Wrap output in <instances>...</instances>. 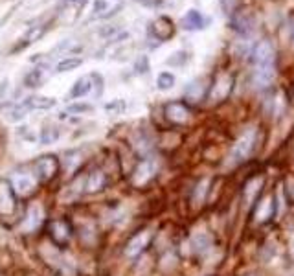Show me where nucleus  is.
Wrapping results in <instances>:
<instances>
[{"label":"nucleus","mask_w":294,"mask_h":276,"mask_svg":"<svg viewBox=\"0 0 294 276\" xmlns=\"http://www.w3.org/2000/svg\"><path fill=\"white\" fill-rule=\"evenodd\" d=\"M72 236V228L66 221H52L50 223V237L54 239V243L57 245H66L68 239Z\"/></svg>","instance_id":"10"},{"label":"nucleus","mask_w":294,"mask_h":276,"mask_svg":"<svg viewBox=\"0 0 294 276\" xmlns=\"http://www.w3.org/2000/svg\"><path fill=\"white\" fill-rule=\"evenodd\" d=\"M274 67H258L254 72V83L258 89H265L274 81Z\"/></svg>","instance_id":"16"},{"label":"nucleus","mask_w":294,"mask_h":276,"mask_svg":"<svg viewBox=\"0 0 294 276\" xmlns=\"http://www.w3.org/2000/svg\"><path fill=\"white\" fill-rule=\"evenodd\" d=\"M288 190H290V193H292V197H294V179L288 180Z\"/></svg>","instance_id":"34"},{"label":"nucleus","mask_w":294,"mask_h":276,"mask_svg":"<svg viewBox=\"0 0 294 276\" xmlns=\"http://www.w3.org/2000/svg\"><path fill=\"white\" fill-rule=\"evenodd\" d=\"M105 8H107L105 0H96V4H94V12H103Z\"/></svg>","instance_id":"31"},{"label":"nucleus","mask_w":294,"mask_h":276,"mask_svg":"<svg viewBox=\"0 0 294 276\" xmlns=\"http://www.w3.org/2000/svg\"><path fill=\"white\" fill-rule=\"evenodd\" d=\"M151 35L158 41H170L175 35V24L168 17L154 19L153 24H151Z\"/></svg>","instance_id":"5"},{"label":"nucleus","mask_w":294,"mask_h":276,"mask_svg":"<svg viewBox=\"0 0 294 276\" xmlns=\"http://www.w3.org/2000/svg\"><path fill=\"white\" fill-rule=\"evenodd\" d=\"M239 4H241V0H222V10H224L228 15H232L234 12H238Z\"/></svg>","instance_id":"29"},{"label":"nucleus","mask_w":294,"mask_h":276,"mask_svg":"<svg viewBox=\"0 0 294 276\" xmlns=\"http://www.w3.org/2000/svg\"><path fill=\"white\" fill-rule=\"evenodd\" d=\"M136 68H140V70H138V72H146L147 70V63H146V59H144V57H142L140 59V63H136Z\"/></svg>","instance_id":"32"},{"label":"nucleus","mask_w":294,"mask_h":276,"mask_svg":"<svg viewBox=\"0 0 294 276\" xmlns=\"http://www.w3.org/2000/svg\"><path fill=\"white\" fill-rule=\"evenodd\" d=\"M256 140H258V131L256 127H248L243 131V135L239 136L238 142L234 144L232 153H230V160L234 164H241L244 160H248L250 155L254 153Z\"/></svg>","instance_id":"1"},{"label":"nucleus","mask_w":294,"mask_h":276,"mask_svg":"<svg viewBox=\"0 0 294 276\" xmlns=\"http://www.w3.org/2000/svg\"><path fill=\"white\" fill-rule=\"evenodd\" d=\"M186 61H188V52L178 50V52H175V54H171L166 63H168L170 67H180V65H186Z\"/></svg>","instance_id":"26"},{"label":"nucleus","mask_w":294,"mask_h":276,"mask_svg":"<svg viewBox=\"0 0 294 276\" xmlns=\"http://www.w3.org/2000/svg\"><path fill=\"white\" fill-rule=\"evenodd\" d=\"M59 138V131L54 129V127H48V129L42 131V144H52Z\"/></svg>","instance_id":"28"},{"label":"nucleus","mask_w":294,"mask_h":276,"mask_svg":"<svg viewBox=\"0 0 294 276\" xmlns=\"http://www.w3.org/2000/svg\"><path fill=\"white\" fill-rule=\"evenodd\" d=\"M234 89V79L232 76H228V74H220L219 78L215 79L214 85L210 87L208 90V98L212 102H222V100H226L230 96V92Z\"/></svg>","instance_id":"4"},{"label":"nucleus","mask_w":294,"mask_h":276,"mask_svg":"<svg viewBox=\"0 0 294 276\" xmlns=\"http://www.w3.org/2000/svg\"><path fill=\"white\" fill-rule=\"evenodd\" d=\"M164 113H166V118L173 122V124H186L188 120H190V109L180 102H170L166 103L164 107Z\"/></svg>","instance_id":"7"},{"label":"nucleus","mask_w":294,"mask_h":276,"mask_svg":"<svg viewBox=\"0 0 294 276\" xmlns=\"http://www.w3.org/2000/svg\"><path fill=\"white\" fill-rule=\"evenodd\" d=\"M208 90L210 89H206V85H204L202 79H195V81H192V83L186 87L184 98H186V100H190V102L198 103L204 96H206V92H208Z\"/></svg>","instance_id":"14"},{"label":"nucleus","mask_w":294,"mask_h":276,"mask_svg":"<svg viewBox=\"0 0 294 276\" xmlns=\"http://www.w3.org/2000/svg\"><path fill=\"white\" fill-rule=\"evenodd\" d=\"M234 30H238L239 34H250L252 32V19L246 17V15H238V17L232 21Z\"/></svg>","instance_id":"20"},{"label":"nucleus","mask_w":294,"mask_h":276,"mask_svg":"<svg viewBox=\"0 0 294 276\" xmlns=\"http://www.w3.org/2000/svg\"><path fill=\"white\" fill-rule=\"evenodd\" d=\"M208 186H210V180L208 179L200 180V182L197 184L195 192H193V204H195V206H198V204L204 201V197H206V192H208Z\"/></svg>","instance_id":"22"},{"label":"nucleus","mask_w":294,"mask_h":276,"mask_svg":"<svg viewBox=\"0 0 294 276\" xmlns=\"http://www.w3.org/2000/svg\"><path fill=\"white\" fill-rule=\"evenodd\" d=\"M192 247L193 250L197 254L204 252V250H208L210 247V236L208 234H204V232H198V234H195L192 239Z\"/></svg>","instance_id":"21"},{"label":"nucleus","mask_w":294,"mask_h":276,"mask_svg":"<svg viewBox=\"0 0 294 276\" xmlns=\"http://www.w3.org/2000/svg\"><path fill=\"white\" fill-rule=\"evenodd\" d=\"M151 237H153L151 230L138 232V234H136V236L132 237L129 243H127V247H125V254H127L129 258H134V256H138L140 252H144V250H146V247L149 245V241H151Z\"/></svg>","instance_id":"8"},{"label":"nucleus","mask_w":294,"mask_h":276,"mask_svg":"<svg viewBox=\"0 0 294 276\" xmlns=\"http://www.w3.org/2000/svg\"><path fill=\"white\" fill-rule=\"evenodd\" d=\"M107 184V177L103 173L102 169H96V171H92L88 177H86V182H85V192L88 193H96L100 190H103Z\"/></svg>","instance_id":"15"},{"label":"nucleus","mask_w":294,"mask_h":276,"mask_svg":"<svg viewBox=\"0 0 294 276\" xmlns=\"http://www.w3.org/2000/svg\"><path fill=\"white\" fill-rule=\"evenodd\" d=\"M42 221H44V210H42V206L40 204H32L28 208L26 217H24L22 228L26 232H34L42 225Z\"/></svg>","instance_id":"11"},{"label":"nucleus","mask_w":294,"mask_h":276,"mask_svg":"<svg viewBox=\"0 0 294 276\" xmlns=\"http://www.w3.org/2000/svg\"><path fill=\"white\" fill-rule=\"evenodd\" d=\"M68 111H70V113H88V111H92V105H86V103H76V105H70Z\"/></svg>","instance_id":"30"},{"label":"nucleus","mask_w":294,"mask_h":276,"mask_svg":"<svg viewBox=\"0 0 294 276\" xmlns=\"http://www.w3.org/2000/svg\"><path fill=\"white\" fill-rule=\"evenodd\" d=\"M154 175V162L151 158H147V160H142L134 169V177H132V182H134L136 186H146L149 180L153 179Z\"/></svg>","instance_id":"9"},{"label":"nucleus","mask_w":294,"mask_h":276,"mask_svg":"<svg viewBox=\"0 0 294 276\" xmlns=\"http://www.w3.org/2000/svg\"><path fill=\"white\" fill-rule=\"evenodd\" d=\"M64 2H68V4H76V6H83L86 0H64Z\"/></svg>","instance_id":"33"},{"label":"nucleus","mask_w":294,"mask_h":276,"mask_svg":"<svg viewBox=\"0 0 294 276\" xmlns=\"http://www.w3.org/2000/svg\"><path fill=\"white\" fill-rule=\"evenodd\" d=\"M92 78L94 76H83V78H80L76 83H74L72 90H70V98H83L85 94H88L92 89Z\"/></svg>","instance_id":"18"},{"label":"nucleus","mask_w":294,"mask_h":276,"mask_svg":"<svg viewBox=\"0 0 294 276\" xmlns=\"http://www.w3.org/2000/svg\"><path fill=\"white\" fill-rule=\"evenodd\" d=\"M173 85H175V76L171 72H160L158 78H156V87L158 90H170L173 89Z\"/></svg>","instance_id":"23"},{"label":"nucleus","mask_w":294,"mask_h":276,"mask_svg":"<svg viewBox=\"0 0 294 276\" xmlns=\"http://www.w3.org/2000/svg\"><path fill=\"white\" fill-rule=\"evenodd\" d=\"M56 105V100L54 98H44V96H34L28 98L24 102V107L26 109H39V111H46V109H52Z\"/></svg>","instance_id":"19"},{"label":"nucleus","mask_w":294,"mask_h":276,"mask_svg":"<svg viewBox=\"0 0 294 276\" xmlns=\"http://www.w3.org/2000/svg\"><path fill=\"white\" fill-rule=\"evenodd\" d=\"M40 79H42V72L39 68H35V70H30V74L24 78V85L30 87V89H35V87L40 85Z\"/></svg>","instance_id":"25"},{"label":"nucleus","mask_w":294,"mask_h":276,"mask_svg":"<svg viewBox=\"0 0 294 276\" xmlns=\"http://www.w3.org/2000/svg\"><path fill=\"white\" fill-rule=\"evenodd\" d=\"M261 184H263V179L261 177H258V179H254V180H250L248 184H246V190H244V195H246V199H250L252 197V192H258L261 188Z\"/></svg>","instance_id":"27"},{"label":"nucleus","mask_w":294,"mask_h":276,"mask_svg":"<svg viewBox=\"0 0 294 276\" xmlns=\"http://www.w3.org/2000/svg\"><path fill=\"white\" fill-rule=\"evenodd\" d=\"M272 214H274V203H272V197H263L256 206V221L258 223H265L266 219H270Z\"/></svg>","instance_id":"17"},{"label":"nucleus","mask_w":294,"mask_h":276,"mask_svg":"<svg viewBox=\"0 0 294 276\" xmlns=\"http://www.w3.org/2000/svg\"><path fill=\"white\" fill-rule=\"evenodd\" d=\"M206 24H208V19L204 17L198 10H190L180 21V26L184 30H188V32H195V30L198 32V30H204L206 28Z\"/></svg>","instance_id":"12"},{"label":"nucleus","mask_w":294,"mask_h":276,"mask_svg":"<svg viewBox=\"0 0 294 276\" xmlns=\"http://www.w3.org/2000/svg\"><path fill=\"white\" fill-rule=\"evenodd\" d=\"M81 59H78V57H68V59H64V61H61L59 65H57V72H70V70H74V68L81 67Z\"/></svg>","instance_id":"24"},{"label":"nucleus","mask_w":294,"mask_h":276,"mask_svg":"<svg viewBox=\"0 0 294 276\" xmlns=\"http://www.w3.org/2000/svg\"><path fill=\"white\" fill-rule=\"evenodd\" d=\"M59 171V160L54 155H46L39 157L34 162V175L40 182H50Z\"/></svg>","instance_id":"2"},{"label":"nucleus","mask_w":294,"mask_h":276,"mask_svg":"<svg viewBox=\"0 0 294 276\" xmlns=\"http://www.w3.org/2000/svg\"><path fill=\"white\" fill-rule=\"evenodd\" d=\"M15 212V192L6 182H0V215H10Z\"/></svg>","instance_id":"13"},{"label":"nucleus","mask_w":294,"mask_h":276,"mask_svg":"<svg viewBox=\"0 0 294 276\" xmlns=\"http://www.w3.org/2000/svg\"><path fill=\"white\" fill-rule=\"evenodd\" d=\"M35 186H37V182H35L34 175L17 173L12 180L13 192L17 193V195H20V197H26V195H30V193H34Z\"/></svg>","instance_id":"6"},{"label":"nucleus","mask_w":294,"mask_h":276,"mask_svg":"<svg viewBox=\"0 0 294 276\" xmlns=\"http://www.w3.org/2000/svg\"><path fill=\"white\" fill-rule=\"evenodd\" d=\"M274 59L276 50L270 41H258L252 48V61L256 63V67H274Z\"/></svg>","instance_id":"3"}]
</instances>
